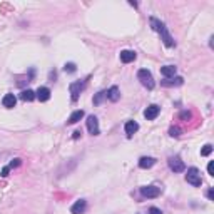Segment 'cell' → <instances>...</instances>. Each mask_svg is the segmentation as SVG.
Segmentation results:
<instances>
[{
  "instance_id": "20",
  "label": "cell",
  "mask_w": 214,
  "mask_h": 214,
  "mask_svg": "<svg viewBox=\"0 0 214 214\" xmlns=\"http://www.w3.org/2000/svg\"><path fill=\"white\" fill-rule=\"evenodd\" d=\"M105 97H107V90H101V92L94 97V105H99V104H101V102L105 99Z\"/></svg>"
},
{
  "instance_id": "4",
  "label": "cell",
  "mask_w": 214,
  "mask_h": 214,
  "mask_svg": "<svg viewBox=\"0 0 214 214\" xmlns=\"http://www.w3.org/2000/svg\"><path fill=\"white\" fill-rule=\"evenodd\" d=\"M70 94H72V101L76 102L77 99H79L80 92L85 89V80H76V82H72L70 84Z\"/></svg>"
},
{
  "instance_id": "26",
  "label": "cell",
  "mask_w": 214,
  "mask_h": 214,
  "mask_svg": "<svg viewBox=\"0 0 214 214\" xmlns=\"http://www.w3.org/2000/svg\"><path fill=\"white\" fill-rule=\"evenodd\" d=\"M9 171H10L9 166H7V167H4V169H2V174H0V176H2V177H7V176H9Z\"/></svg>"
},
{
  "instance_id": "27",
  "label": "cell",
  "mask_w": 214,
  "mask_h": 214,
  "mask_svg": "<svg viewBox=\"0 0 214 214\" xmlns=\"http://www.w3.org/2000/svg\"><path fill=\"white\" fill-rule=\"evenodd\" d=\"M207 172H209L211 176H214V162H209V166H207Z\"/></svg>"
},
{
  "instance_id": "5",
  "label": "cell",
  "mask_w": 214,
  "mask_h": 214,
  "mask_svg": "<svg viewBox=\"0 0 214 214\" xmlns=\"http://www.w3.org/2000/svg\"><path fill=\"white\" fill-rule=\"evenodd\" d=\"M167 164H169V167H171V171H174V172H182L186 169L184 162L181 161L179 156H171L167 159Z\"/></svg>"
},
{
  "instance_id": "24",
  "label": "cell",
  "mask_w": 214,
  "mask_h": 214,
  "mask_svg": "<svg viewBox=\"0 0 214 214\" xmlns=\"http://www.w3.org/2000/svg\"><path fill=\"white\" fill-rule=\"evenodd\" d=\"M20 164H22V159H19V157H17V159H13V161H10V164H9V167H10V169H12V167H19V166H20Z\"/></svg>"
},
{
  "instance_id": "15",
  "label": "cell",
  "mask_w": 214,
  "mask_h": 214,
  "mask_svg": "<svg viewBox=\"0 0 214 214\" xmlns=\"http://www.w3.org/2000/svg\"><path fill=\"white\" fill-rule=\"evenodd\" d=\"M154 164H156L154 157H141V159H139V167L141 169H149V167H152Z\"/></svg>"
},
{
  "instance_id": "7",
  "label": "cell",
  "mask_w": 214,
  "mask_h": 214,
  "mask_svg": "<svg viewBox=\"0 0 214 214\" xmlns=\"http://www.w3.org/2000/svg\"><path fill=\"white\" fill-rule=\"evenodd\" d=\"M87 129L92 136H99V121H97L96 116H89L87 117Z\"/></svg>"
},
{
  "instance_id": "1",
  "label": "cell",
  "mask_w": 214,
  "mask_h": 214,
  "mask_svg": "<svg viewBox=\"0 0 214 214\" xmlns=\"http://www.w3.org/2000/svg\"><path fill=\"white\" fill-rule=\"evenodd\" d=\"M151 27L152 30H156V32H159L161 34V39H162V42L166 47H176V42H174V39L171 37V34L167 32V27L164 25L161 20H157L156 17H151Z\"/></svg>"
},
{
  "instance_id": "3",
  "label": "cell",
  "mask_w": 214,
  "mask_h": 214,
  "mask_svg": "<svg viewBox=\"0 0 214 214\" xmlns=\"http://www.w3.org/2000/svg\"><path fill=\"white\" fill-rule=\"evenodd\" d=\"M186 181H187L189 184H193L194 187L201 186L202 179H201V172H199V169L197 167H189L187 174H186Z\"/></svg>"
},
{
  "instance_id": "22",
  "label": "cell",
  "mask_w": 214,
  "mask_h": 214,
  "mask_svg": "<svg viewBox=\"0 0 214 214\" xmlns=\"http://www.w3.org/2000/svg\"><path fill=\"white\" fill-rule=\"evenodd\" d=\"M211 152H213V146H211V144H206L201 149V156H209Z\"/></svg>"
},
{
  "instance_id": "21",
  "label": "cell",
  "mask_w": 214,
  "mask_h": 214,
  "mask_svg": "<svg viewBox=\"0 0 214 214\" xmlns=\"http://www.w3.org/2000/svg\"><path fill=\"white\" fill-rule=\"evenodd\" d=\"M64 70H65V72H69V74H74V72L77 70V67H76V64L69 62V64H65V65H64Z\"/></svg>"
},
{
  "instance_id": "23",
  "label": "cell",
  "mask_w": 214,
  "mask_h": 214,
  "mask_svg": "<svg viewBox=\"0 0 214 214\" xmlns=\"http://www.w3.org/2000/svg\"><path fill=\"white\" fill-rule=\"evenodd\" d=\"M169 136H171V137H179L181 136V129L179 127H171V129H169Z\"/></svg>"
},
{
  "instance_id": "17",
  "label": "cell",
  "mask_w": 214,
  "mask_h": 214,
  "mask_svg": "<svg viewBox=\"0 0 214 214\" xmlns=\"http://www.w3.org/2000/svg\"><path fill=\"white\" fill-rule=\"evenodd\" d=\"M182 84H184L182 77H172V79L162 80V85H166V87H169V85H182Z\"/></svg>"
},
{
  "instance_id": "30",
  "label": "cell",
  "mask_w": 214,
  "mask_h": 214,
  "mask_svg": "<svg viewBox=\"0 0 214 214\" xmlns=\"http://www.w3.org/2000/svg\"><path fill=\"white\" fill-rule=\"evenodd\" d=\"M0 10H7V12H10V10H12V7H10L9 4H4L2 7H0Z\"/></svg>"
},
{
  "instance_id": "25",
  "label": "cell",
  "mask_w": 214,
  "mask_h": 214,
  "mask_svg": "<svg viewBox=\"0 0 214 214\" xmlns=\"http://www.w3.org/2000/svg\"><path fill=\"white\" fill-rule=\"evenodd\" d=\"M179 117L182 119V121H186V122H187L189 119H191V112H186V110H184V112H181V116H179Z\"/></svg>"
},
{
  "instance_id": "12",
  "label": "cell",
  "mask_w": 214,
  "mask_h": 214,
  "mask_svg": "<svg viewBox=\"0 0 214 214\" xmlns=\"http://www.w3.org/2000/svg\"><path fill=\"white\" fill-rule=\"evenodd\" d=\"M2 104H4V107H7V109H12V107H15V104H17V97L13 96V94H5L4 99H2Z\"/></svg>"
},
{
  "instance_id": "19",
  "label": "cell",
  "mask_w": 214,
  "mask_h": 214,
  "mask_svg": "<svg viewBox=\"0 0 214 214\" xmlns=\"http://www.w3.org/2000/svg\"><path fill=\"white\" fill-rule=\"evenodd\" d=\"M82 117H84V110H76V112H72V116L69 117L67 124H77Z\"/></svg>"
},
{
  "instance_id": "11",
  "label": "cell",
  "mask_w": 214,
  "mask_h": 214,
  "mask_svg": "<svg viewBox=\"0 0 214 214\" xmlns=\"http://www.w3.org/2000/svg\"><path fill=\"white\" fill-rule=\"evenodd\" d=\"M124 129H126L127 137H132V136L139 130V124H137V122H134V121H127L126 126H124Z\"/></svg>"
},
{
  "instance_id": "2",
  "label": "cell",
  "mask_w": 214,
  "mask_h": 214,
  "mask_svg": "<svg viewBox=\"0 0 214 214\" xmlns=\"http://www.w3.org/2000/svg\"><path fill=\"white\" fill-rule=\"evenodd\" d=\"M137 79L141 80V84L146 89H149V90L154 89V79H152V74L147 70V69H141V70L137 72Z\"/></svg>"
},
{
  "instance_id": "9",
  "label": "cell",
  "mask_w": 214,
  "mask_h": 214,
  "mask_svg": "<svg viewBox=\"0 0 214 214\" xmlns=\"http://www.w3.org/2000/svg\"><path fill=\"white\" fill-rule=\"evenodd\" d=\"M85 209H87V202H85L84 199H79V201H76V204L70 207V213L72 214H82Z\"/></svg>"
},
{
  "instance_id": "28",
  "label": "cell",
  "mask_w": 214,
  "mask_h": 214,
  "mask_svg": "<svg viewBox=\"0 0 214 214\" xmlns=\"http://www.w3.org/2000/svg\"><path fill=\"white\" fill-rule=\"evenodd\" d=\"M149 214H162V213H161V209H157V207H151V209H149Z\"/></svg>"
},
{
  "instance_id": "31",
  "label": "cell",
  "mask_w": 214,
  "mask_h": 214,
  "mask_svg": "<svg viewBox=\"0 0 214 214\" xmlns=\"http://www.w3.org/2000/svg\"><path fill=\"white\" fill-rule=\"evenodd\" d=\"M80 136H82V132H80V130H76V132L72 134V139H79Z\"/></svg>"
},
{
  "instance_id": "18",
  "label": "cell",
  "mask_w": 214,
  "mask_h": 214,
  "mask_svg": "<svg viewBox=\"0 0 214 214\" xmlns=\"http://www.w3.org/2000/svg\"><path fill=\"white\" fill-rule=\"evenodd\" d=\"M20 99L25 102H32L35 99V92L34 90H30V89H27V90H22L20 92Z\"/></svg>"
},
{
  "instance_id": "16",
  "label": "cell",
  "mask_w": 214,
  "mask_h": 214,
  "mask_svg": "<svg viewBox=\"0 0 214 214\" xmlns=\"http://www.w3.org/2000/svg\"><path fill=\"white\" fill-rule=\"evenodd\" d=\"M107 99H110L112 102H117L119 99H121V92H119V87L112 85V87L107 90Z\"/></svg>"
},
{
  "instance_id": "32",
  "label": "cell",
  "mask_w": 214,
  "mask_h": 214,
  "mask_svg": "<svg viewBox=\"0 0 214 214\" xmlns=\"http://www.w3.org/2000/svg\"><path fill=\"white\" fill-rule=\"evenodd\" d=\"M207 197H209V199H213V197H214V189H213V187L209 189V193H207Z\"/></svg>"
},
{
  "instance_id": "8",
  "label": "cell",
  "mask_w": 214,
  "mask_h": 214,
  "mask_svg": "<svg viewBox=\"0 0 214 214\" xmlns=\"http://www.w3.org/2000/svg\"><path fill=\"white\" fill-rule=\"evenodd\" d=\"M159 112H161V109H159V105H156V104H152V105H149L146 110H144V117L147 119V121H154L157 116H159Z\"/></svg>"
},
{
  "instance_id": "29",
  "label": "cell",
  "mask_w": 214,
  "mask_h": 214,
  "mask_svg": "<svg viewBox=\"0 0 214 214\" xmlns=\"http://www.w3.org/2000/svg\"><path fill=\"white\" fill-rule=\"evenodd\" d=\"M49 79H50V80H52V82H54V80H55V79H57V72H55V70H52V72H50V74H49Z\"/></svg>"
},
{
  "instance_id": "14",
  "label": "cell",
  "mask_w": 214,
  "mask_h": 214,
  "mask_svg": "<svg viewBox=\"0 0 214 214\" xmlns=\"http://www.w3.org/2000/svg\"><path fill=\"white\" fill-rule=\"evenodd\" d=\"M176 70H177V67H176V65H164V67H161V74H162L164 77H167V79L174 77Z\"/></svg>"
},
{
  "instance_id": "6",
  "label": "cell",
  "mask_w": 214,
  "mask_h": 214,
  "mask_svg": "<svg viewBox=\"0 0 214 214\" xmlns=\"http://www.w3.org/2000/svg\"><path fill=\"white\" fill-rule=\"evenodd\" d=\"M141 194L144 197H157L161 194V187H156V186H142L141 187Z\"/></svg>"
},
{
  "instance_id": "13",
  "label": "cell",
  "mask_w": 214,
  "mask_h": 214,
  "mask_svg": "<svg viewBox=\"0 0 214 214\" xmlns=\"http://www.w3.org/2000/svg\"><path fill=\"white\" fill-rule=\"evenodd\" d=\"M121 60L124 64L134 62V60H136V52H132V50H122L121 52Z\"/></svg>"
},
{
  "instance_id": "10",
  "label": "cell",
  "mask_w": 214,
  "mask_h": 214,
  "mask_svg": "<svg viewBox=\"0 0 214 214\" xmlns=\"http://www.w3.org/2000/svg\"><path fill=\"white\" fill-rule=\"evenodd\" d=\"M35 97H37L40 102H45L50 99V89L49 87H39V90L35 92Z\"/></svg>"
}]
</instances>
